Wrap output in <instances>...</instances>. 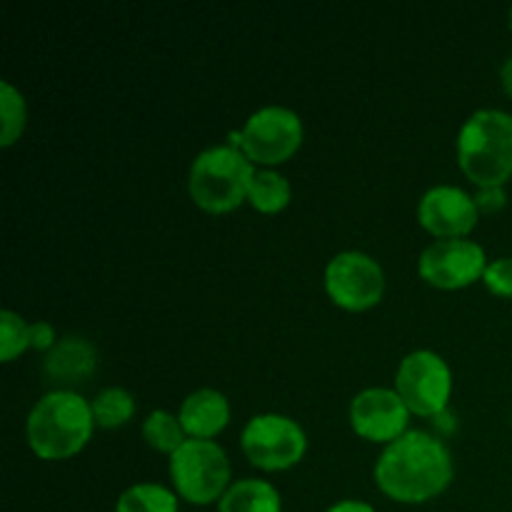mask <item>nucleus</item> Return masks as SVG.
I'll use <instances>...</instances> for the list:
<instances>
[{
    "instance_id": "f257e3e1",
    "label": "nucleus",
    "mask_w": 512,
    "mask_h": 512,
    "mask_svg": "<svg viewBox=\"0 0 512 512\" xmlns=\"http://www.w3.org/2000/svg\"><path fill=\"white\" fill-rule=\"evenodd\" d=\"M455 478V463L440 435L408 430L385 445L373 468L380 493L400 505H423L440 498Z\"/></svg>"
},
{
    "instance_id": "f03ea898",
    "label": "nucleus",
    "mask_w": 512,
    "mask_h": 512,
    "mask_svg": "<svg viewBox=\"0 0 512 512\" xmlns=\"http://www.w3.org/2000/svg\"><path fill=\"white\" fill-rule=\"evenodd\" d=\"M93 408L75 390H50L30 408L25 438L35 458L58 463L85 450L95 433Z\"/></svg>"
},
{
    "instance_id": "7ed1b4c3",
    "label": "nucleus",
    "mask_w": 512,
    "mask_h": 512,
    "mask_svg": "<svg viewBox=\"0 0 512 512\" xmlns=\"http://www.w3.org/2000/svg\"><path fill=\"white\" fill-rule=\"evenodd\" d=\"M458 165L480 188H505L512 178V115L480 108L458 133Z\"/></svg>"
},
{
    "instance_id": "20e7f679",
    "label": "nucleus",
    "mask_w": 512,
    "mask_h": 512,
    "mask_svg": "<svg viewBox=\"0 0 512 512\" xmlns=\"http://www.w3.org/2000/svg\"><path fill=\"white\" fill-rule=\"evenodd\" d=\"M255 165L233 145H213L195 155L188 173L190 200L210 215H225L248 203Z\"/></svg>"
},
{
    "instance_id": "39448f33",
    "label": "nucleus",
    "mask_w": 512,
    "mask_h": 512,
    "mask_svg": "<svg viewBox=\"0 0 512 512\" xmlns=\"http://www.w3.org/2000/svg\"><path fill=\"white\" fill-rule=\"evenodd\" d=\"M170 480L180 500L190 505L220 503L230 483L228 453L215 440H185L178 453L170 455Z\"/></svg>"
},
{
    "instance_id": "423d86ee",
    "label": "nucleus",
    "mask_w": 512,
    "mask_h": 512,
    "mask_svg": "<svg viewBox=\"0 0 512 512\" xmlns=\"http://www.w3.org/2000/svg\"><path fill=\"white\" fill-rule=\"evenodd\" d=\"M240 448L248 463L263 473L295 468L308 453V435L298 420L280 413L253 415L240 433Z\"/></svg>"
},
{
    "instance_id": "0eeeda50",
    "label": "nucleus",
    "mask_w": 512,
    "mask_h": 512,
    "mask_svg": "<svg viewBox=\"0 0 512 512\" xmlns=\"http://www.w3.org/2000/svg\"><path fill=\"white\" fill-rule=\"evenodd\" d=\"M303 138V120L293 108L263 105L245 120L240 130V150L255 168L273 170L298 153Z\"/></svg>"
},
{
    "instance_id": "6e6552de",
    "label": "nucleus",
    "mask_w": 512,
    "mask_h": 512,
    "mask_svg": "<svg viewBox=\"0 0 512 512\" xmlns=\"http://www.w3.org/2000/svg\"><path fill=\"white\" fill-rule=\"evenodd\" d=\"M395 390L413 415L438 418L448 413L453 398V370L435 350H413L400 360Z\"/></svg>"
},
{
    "instance_id": "1a4fd4ad",
    "label": "nucleus",
    "mask_w": 512,
    "mask_h": 512,
    "mask_svg": "<svg viewBox=\"0 0 512 512\" xmlns=\"http://www.w3.org/2000/svg\"><path fill=\"white\" fill-rule=\"evenodd\" d=\"M325 293L333 305L348 313H365L385 298V270L363 250H343L333 255L323 273Z\"/></svg>"
},
{
    "instance_id": "9d476101",
    "label": "nucleus",
    "mask_w": 512,
    "mask_h": 512,
    "mask_svg": "<svg viewBox=\"0 0 512 512\" xmlns=\"http://www.w3.org/2000/svg\"><path fill=\"white\" fill-rule=\"evenodd\" d=\"M488 255L483 245L470 238L435 240L420 253L418 273L430 288L463 290L483 280Z\"/></svg>"
},
{
    "instance_id": "9b49d317",
    "label": "nucleus",
    "mask_w": 512,
    "mask_h": 512,
    "mask_svg": "<svg viewBox=\"0 0 512 512\" xmlns=\"http://www.w3.org/2000/svg\"><path fill=\"white\" fill-rule=\"evenodd\" d=\"M410 410L395 388H365L350 400V428L358 438L390 445L408 433Z\"/></svg>"
},
{
    "instance_id": "f8f14e48",
    "label": "nucleus",
    "mask_w": 512,
    "mask_h": 512,
    "mask_svg": "<svg viewBox=\"0 0 512 512\" xmlns=\"http://www.w3.org/2000/svg\"><path fill=\"white\" fill-rule=\"evenodd\" d=\"M480 210L475 195L458 185H435L418 203V223L438 240L468 238L478 228Z\"/></svg>"
},
{
    "instance_id": "ddd939ff",
    "label": "nucleus",
    "mask_w": 512,
    "mask_h": 512,
    "mask_svg": "<svg viewBox=\"0 0 512 512\" xmlns=\"http://www.w3.org/2000/svg\"><path fill=\"white\" fill-rule=\"evenodd\" d=\"M180 425L190 440H213L230 425V403L220 390H193L180 403Z\"/></svg>"
},
{
    "instance_id": "4468645a",
    "label": "nucleus",
    "mask_w": 512,
    "mask_h": 512,
    "mask_svg": "<svg viewBox=\"0 0 512 512\" xmlns=\"http://www.w3.org/2000/svg\"><path fill=\"white\" fill-rule=\"evenodd\" d=\"M43 373L48 383L58 385L55 390H70L85 383L95 373V348L85 338L68 335L45 355Z\"/></svg>"
},
{
    "instance_id": "2eb2a0df",
    "label": "nucleus",
    "mask_w": 512,
    "mask_h": 512,
    "mask_svg": "<svg viewBox=\"0 0 512 512\" xmlns=\"http://www.w3.org/2000/svg\"><path fill=\"white\" fill-rule=\"evenodd\" d=\"M218 512H283V498L268 480L245 478L230 485L220 498Z\"/></svg>"
},
{
    "instance_id": "dca6fc26",
    "label": "nucleus",
    "mask_w": 512,
    "mask_h": 512,
    "mask_svg": "<svg viewBox=\"0 0 512 512\" xmlns=\"http://www.w3.org/2000/svg\"><path fill=\"white\" fill-rule=\"evenodd\" d=\"M290 200H293V188L285 175L270 168L255 170V178L248 190L250 208L258 210L260 215H278L288 208Z\"/></svg>"
},
{
    "instance_id": "f3484780",
    "label": "nucleus",
    "mask_w": 512,
    "mask_h": 512,
    "mask_svg": "<svg viewBox=\"0 0 512 512\" xmlns=\"http://www.w3.org/2000/svg\"><path fill=\"white\" fill-rule=\"evenodd\" d=\"M115 512H180V498L160 483H135L115 500Z\"/></svg>"
},
{
    "instance_id": "a211bd4d",
    "label": "nucleus",
    "mask_w": 512,
    "mask_h": 512,
    "mask_svg": "<svg viewBox=\"0 0 512 512\" xmlns=\"http://www.w3.org/2000/svg\"><path fill=\"white\" fill-rule=\"evenodd\" d=\"M143 438L150 448L170 458V455L183 448L188 435H185L178 415L168 413V410H153L143 420Z\"/></svg>"
},
{
    "instance_id": "6ab92c4d",
    "label": "nucleus",
    "mask_w": 512,
    "mask_h": 512,
    "mask_svg": "<svg viewBox=\"0 0 512 512\" xmlns=\"http://www.w3.org/2000/svg\"><path fill=\"white\" fill-rule=\"evenodd\" d=\"M95 425L103 430L123 428L135 415V398L125 388H105L90 400Z\"/></svg>"
},
{
    "instance_id": "aec40b11",
    "label": "nucleus",
    "mask_w": 512,
    "mask_h": 512,
    "mask_svg": "<svg viewBox=\"0 0 512 512\" xmlns=\"http://www.w3.org/2000/svg\"><path fill=\"white\" fill-rule=\"evenodd\" d=\"M28 125V103L25 95L10 80L0 83V145L10 148L18 143Z\"/></svg>"
},
{
    "instance_id": "412c9836",
    "label": "nucleus",
    "mask_w": 512,
    "mask_h": 512,
    "mask_svg": "<svg viewBox=\"0 0 512 512\" xmlns=\"http://www.w3.org/2000/svg\"><path fill=\"white\" fill-rule=\"evenodd\" d=\"M25 350H30V323H25L20 313L5 308L0 313V360L13 363Z\"/></svg>"
},
{
    "instance_id": "4be33fe9",
    "label": "nucleus",
    "mask_w": 512,
    "mask_h": 512,
    "mask_svg": "<svg viewBox=\"0 0 512 512\" xmlns=\"http://www.w3.org/2000/svg\"><path fill=\"white\" fill-rule=\"evenodd\" d=\"M483 285L495 298H512V258H498L488 263L483 275Z\"/></svg>"
},
{
    "instance_id": "5701e85b",
    "label": "nucleus",
    "mask_w": 512,
    "mask_h": 512,
    "mask_svg": "<svg viewBox=\"0 0 512 512\" xmlns=\"http://www.w3.org/2000/svg\"><path fill=\"white\" fill-rule=\"evenodd\" d=\"M55 345H58V335H55V328L48 320H38V323L30 325V350L50 353Z\"/></svg>"
},
{
    "instance_id": "b1692460",
    "label": "nucleus",
    "mask_w": 512,
    "mask_h": 512,
    "mask_svg": "<svg viewBox=\"0 0 512 512\" xmlns=\"http://www.w3.org/2000/svg\"><path fill=\"white\" fill-rule=\"evenodd\" d=\"M475 203L480 213H498L508 203V195H505V188H480Z\"/></svg>"
},
{
    "instance_id": "393cba45",
    "label": "nucleus",
    "mask_w": 512,
    "mask_h": 512,
    "mask_svg": "<svg viewBox=\"0 0 512 512\" xmlns=\"http://www.w3.org/2000/svg\"><path fill=\"white\" fill-rule=\"evenodd\" d=\"M325 512H378L370 503H363V500H340V503L330 505Z\"/></svg>"
},
{
    "instance_id": "a878e982",
    "label": "nucleus",
    "mask_w": 512,
    "mask_h": 512,
    "mask_svg": "<svg viewBox=\"0 0 512 512\" xmlns=\"http://www.w3.org/2000/svg\"><path fill=\"white\" fill-rule=\"evenodd\" d=\"M500 83H503V90L512 98V58H508L500 68Z\"/></svg>"
},
{
    "instance_id": "bb28decb",
    "label": "nucleus",
    "mask_w": 512,
    "mask_h": 512,
    "mask_svg": "<svg viewBox=\"0 0 512 512\" xmlns=\"http://www.w3.org/2000/svg\"><path fill=\"white\" fill-rule=\"evenodd\" d=\"M508 25H510V30H512V8H510V13H508Z\"/></svg>"
}]
</instances>
